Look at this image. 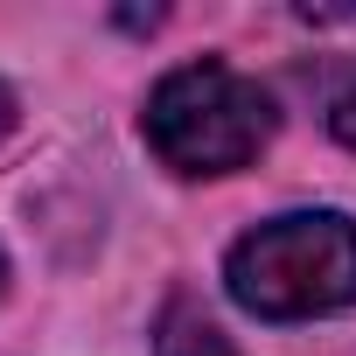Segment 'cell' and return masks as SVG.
<instances>
[{"mask_svg": "<svg viewBox=\"0 0 356 356\" xmlns=\"http://www.w3.org/2000/svg\"><path fill=\"white\" fill-rule=\"evenodd\" d=\"M224 286L259 321H307L356 300V224L342 210H293L245 231L224 259Z\"/></svg>", "mask_w": 356, "mask_h": 356, "instance_id": "obj_1", "label": "cell"}, {"mask_svg": "<svg viewBox=\"0 0 356 356\" xmlns=\"http://www.w3.org/2000/svg\"><path fill=\"white\" fill-rule=\"evenodd\" d=\"M0 286H8V259H0Z\"/></svg>", "mask_w": 356, "mask_h": 356, "instance_id": "obj_6", "label": "cell"}, {"mask_svg": "<svg viewBox=\"0 0 356 356\" xmlns=\"http://www.w3.org/2000/svg\"><path fill=\"white\" fill-rule=\"evenodd\" d=\"M154 349H161V356H238V349L224 342V328H217V321H203L189 300H175V307L161 314Z\"/></svg>", "mask_w": 356, "mask_h": 356, "instance_id": "obj_3", "label": "cell"}, {"mask_svg": "<svg viewBox=\"0 0 356 356\" xmlns=\"http://www.w3.org/2000/svg\"><path fill=\"white\" fill-rule=\"evenodd\" d=\"M328 133H335V140L356 154V77H349L335 98H328Z\"/></svg>", "mask_w": 356, "mask_h": 356, "instance_id": "obj_4", "label": "cell"}, {"mask_svg": "<svg viewBox=\"0 0 356 356\" xmlns=\"http://www.w3.org/2000/svg\"><path fill=\"white\" fill-rule=\"evenodd\" d=\"M140 126H147V147L161 154V168H175V175H238L266 154L280 112L245 70L203 56L154 84Z\"/></svg>", "mask_w": 356, "mask_h": 356, "instance_id": "obj_2", "label": "cell"}, {"mask_svg": "<svg viewBox=\"0 0 356 356\" xmlns=\"http://www.w3.org/2000/svg\"><path fill=\"white\" fill-rule=\"evenodd\" d=\"M8 133H15V91L0 84V140H8Z\"/></svg>", "mask_w": 356, "mask_h": 356, "instance_id": "obj_5", "label": "cell"}]
</instances>
